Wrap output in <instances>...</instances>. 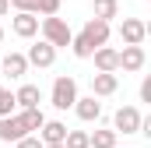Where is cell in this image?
I'll return each mask as SVG.
<instances>
[{
  "instance_id": "cell-1",
  "label": "cell",
  "mask_w": 151,
  "mask_h": 148,
  "mask_svg": "<svg viewBox=\"0 0 151 148\" xmlns=\"http://www.w3.org/2000/svg\"><path fill=\"white\" fill-rule=\"evenodd\" d=\"M39 32H42V39H46L49 46H56V49H60V46H70V36H74L70 25H67L63 18H56V14L42 18V21H39Z\"/></svg>"
},
{
  "instance_id": "cell-2",
  "label": "cell",
  "mask_w": 151,
  "mask_h": 148,
  "mask_svg": "<svg viewBox=\"0 0 151 148\" xmlns=\"http://www.w3.org/2000/svg\"><path fill=\"white\" fill-rule=\"evenodd\" d=\"M77 99V81L70 74H60L56 81H53V95H49V102H53V110H70Z\"/></svg>"
},
{
  "instance_id": "cell-3",
  "label": "cell",
  "mask_w": 151,
  "mask_h": 148,
  "mask_svg": "<svg viewBox=\"0 0 151 148\" xmlns=\"http://www.w3.org/2000/svg\"><path fill=\"white\" fill-rule=\"evenodd\" d=\"M141 110L137 106H119L113 116V131L116 134H141Z\"/></svg>"
},
{
  "instance_id": "cell-4",
  "label": "cell",
  "mask_w": 151,
  "mask_h": 148,
  "mask_svg": "<svg viewBox=\"0 0 151 148\" xmlns=\"http://www.w3.org/2000/svg\"><path fill=\"white\" fill-rule=\"evenodd\" d=\"M25 60H28V67L46 71V67H53V64H56V46H49L46 39H39V42H32V46H28Z\"/></svg>"
},
{
  "instance_id": "cell-5",
  "label": "cell",
  "mask_w": 151,
  "mask_h": 148,
  "mask_svg": "<svg viewBox=\"0 0 151 148\" xmlns=\"http://www.w3.org/2000/svg\"><path fill=\"white\" fill-rule=\"evenodd\" d=\"M119 39H123V46H144V39H148V25H144L141 18H123V25H119Z\"/></svg>"
},
{
  "instance_id": "cell-6",
  "label": "cell",
  "mask_w": 151,
  "mask_h": 148,
  "mask_svg": "<svg viewBox=\"0 0 151 148\" xmlns=\"http://www.w3.org/2000/svg\"><path fill=\"white\" fill-rule=\"evenodd\" d=\"M144 64H148L144 46H123V49H119V71L137 74V71H144Z\"/></svg>"
},
{
  "instance_id": "cell-7",
  "label": "cell",
  "mask_w": 151,
  "mask_h": 148,
  "mask_svg": "<svg viewBox=\"0 0 151 148\" xmlns=\"http://www.w3.org/2000/svg\"><path fill=\"white\" fill-rule=\"evenodd\" d=\"M11 28H14L18 39H35L39 36V14H32V11H18V14L11 18Z\"/></svg>"
},
{
  "instance_id": "cell-8",
  "label": "cell",
  "mask_w": 151,
  "mask_h": 148,
  "mask_svg": "<svg viewBox=\"0 0 151 148\" xmlns=\"http://www.w3.org/2000/svg\"><path fill=\"white\" fill-rule=\"evenodd\" d=\"M70 110L77 113V120H84V123H95V120L102 116V102H99V95H84V99L77 95Z\"/></svg>"
},
{
  "instance_id": "cell-9",
  "label": "cell",
  "mask_w": 151,
  "mask_h": 148,
  "mask_svg": "<svg viewBox=\"0 0 151 148\" xmlns=\"http://www.w3.org/2000/svg\"><path fill=\"white\" fill-rule=\"evenodd\" d=\"M81 36L99 49V46H106V42H109V21H102V18H88V21H84V28H81Z\"/></svg>"
},
{
  "instance_id": "cell-10",
  "label": "cell",
  "mask_w": 151,
  "mask_h": 148,
  "mask_svg": "<svg viewBox=\"0 0 151 148\" xmlns=\"http://www.w3.org/2000/svg\"><path fill=\"white\" fill-rule=\"evenodd\" d=\"M0 74H7L11 81L25 78V74H28V60H25V53H4V57H0Z\"/></svg>"
},
{
  "instance_id": "cell-11",
  "label": "cell",
  "mask_w": 151,
  "mask_h": 148,
  "mask_svg": "<svg viewBox=\"0 0 151 148\" xmlns=\"http://www.w3.org/2000/svg\"><path fill=\"white\" fill-rule=\"evenodd\" d=\"M91 60H95V71H109V74L119 71V49H113V46H99L91 53Z\"/></svg>"
},
{
  "instance_id": "cell-12",
  "label": "cell",
  "mask_w": 151,
  "mask_h": 148,
  "mask_svg": "<svg viewBox=\"0 0 151 148\" xmlns=\"http://www.w3.org/2000/svg\"><path fill=\"white\" fill-rule=\"evenodd\" d=\"M25 134H28V131H25V123H21L18 113L0 116V141H18V138H25Z\"/></svg>"
},
{
  "instance_id": "cell-13",
  "label": "cell",
  "mask_w": 151,
  "mask_h": 148,
  "mask_svg": "<svg viewBox=\"0 0 151 148\" xmlns=\"http://www.w3.org/2000/svg\"><path fill=\"white\" fill-rule=\"evenodd\" d=\"M63 138H67V123H60V120H46L39 127V141L42 145H63Z\"/></svg>"
},
{
  "instance_id": "cell-14",
  "label": "cell",
  "mask_w": 151,
  "mask_h": 148,
  "mask_svg": "<svg viewBox=\"0 0 151 148\" xmlns=\"http://www.w3.org/2000/svg\"><path fill=\"white\" fill-rule=\"evenodd\" d=\"M116 88H119V78L109 71H99V74H91V95H113Z\"/></svg>"
},
{
  "instance_id": "cell-15",
  "label": "cell",
  "mask_w": 151,
  "mask_h": 148,
  "mask_svg": "<svg viewBox=\"0 0 151 148\" xmlns=\"http://www.w3.org/2000/svg\"><path fill=\"white\" fill-rule=\"evenodd\" d=\"M42 102V92H39V85H21L18 92H14V106H21V110H32Z\"/></svg>"
},
{
  "instance_id": "cell-16",
  "label": "cell",
  "mask_w": 151,
  "mask_h": 148,
  "mask_svg": "<svg viewBox=\"0 0 151 148\" xmlns=\"http://www.w3.org/2000/svg\"><path fill=\"white\" fill-rule=\"evenodd\" d=\"M91 14L102 18V21H113V18H119V4L116 0H95L91 4Z\"/></svg>"
},
{
  "instance_id": "cell-17",
  "label": "cell",
  "mask_w": 151,
  "mask_h": 148,
  "mask_svg": "<svg viewBox=\"0 0 151 148\" xmlns=\"http://www.w3.org/2000/svg\"><path fill=\"white\" fill-rule=\"evenodd\" d=\"M18 116H21V123H25V131H28V134H35L39 127L46 123V116H42V110H39V106H32V110H21Z\"/></svg>"
},
{
  "instance_id": "cell-18",
  "label": "cell",
  "mask_w": 151,
  "mask_h": 148,
  "mask_svg": "<svg viewBox=\"0 0 151 148\" xmlns=\"http://www.w3.org/2000/svg\"><path fill=\"white\" fill-rule=\"evenodd\" d=\"M70 53H74L77 60H91V53H95V46L88 42L84 36H70Z\"/></svg>"
},
{
  "instance_id": "cell-19",
  "label": "cell",
  "mask_w": 151,
  "mask_h": 148,
  "mask_svg": "<svg viewBox=\"0 0 151 148\" xmlns=\"http://www.w3.org/2000/svg\"><path fill=\"white\" fill-rule=\"evenodd\" d=\"M88 148H116V131H95V134H88Z\"/></svg>"
},
{
  "instance_id": "cell-20",
  "label": "cell",
  "mask_w": 151,
  "mask_h": 148,
  "mask_svg": "<svg viewBox=\"0 0 151 148\" xmlns=\"http://www.w3.org/2000/svg\"><path fill=\"white\" fill-rule=\"evenodd\" d=\"M63 148H88V131H67Z\"/></svg>"
},
{
  "instance_id": "cell-21",
  "label": "cell",
  "mask_w": 151,
  "mask_h": 148,
  "mask_svg": "<svg viewBox=\"0 0 151 148\" xmlns=\"http://www.w3.org/2000/svg\"><path fill=\"white\" fill-rule=\"evenodd\" d=\"M7 113H14V92L0 85V116H7Z\"/></svg>"
},
{
  "instance_id": "cell-22",
  "label": "cell",
  "mask_w": 151,
  "mask_h": 148,
  "mask_svg": "<svg viewBox=\"0 0 151 148\" xmlns=\"http://www.w3.org/2000/svg\"><path fill=\"white\" fill-rule=\"evenodd\" d=\"M35 14H42V18L60 14V0H39V4H35Z\"/></svg>"
},
{
  "instance_id": "cell-23",
  "label": "cell",
  "mask_w": 151,
  "mask_h": 148,
  "mask_svg": "<svg viewBox=\"0 0 151 148\" xmlns=\"http://www.w3.org/2000/svg\"><path fill=\"white\" fill-rule=\"evenodd\" d=\"M14 148H46V145L39 141V134H25V138H18V141H14Z\"/></svg>"
},
{
  "instance_id": "cell-24",
  "label": "cell",
  "mask_w": 151,
  "mask_h": 148,
  "mask_svg": "<svg viewBox=\"0 0 151 148\" xmlns=\"http://www.w3.org/2000/svg\"><path fill=\"white\" fill-rule=\"evenodd\" d=\"M35 4H39V0H11L14 11H32V14H35Z\"/></svg>"
},
{
  "instance_id": "cell-25",
  "label": "cell",
  "mask_w": 151,
  "mask_h": 148,
  "mask_svg": "<svg viewBox=\"0 0 151 148\" xmlns=\"http://www.w3.org/2000/svg\"><path fill=\"white\" fill-rule=\"evenodd\" d=\"M141 102H151V78L141 81Z\"/></svg>"
},
{
  "instance_id": "cell-26",
  "label": "cell",
  "mask_w": 151,
  "mask_h": 148,
  "mask_svg": "<svg viewBox=\"0 0 151 148\" xmlns=\"http://www.w3.org/2000/svg\"><path fill=\"white\" fill-rule=\"evenodd\" d=\"M7 11H11V0H0V18H4Z\"/></svg>"
},
{
  "instance_id": "cell-27",
  "label": "cell",
  "mask_w": 151,
  "mask_h": 148,
  "mask_svg": "<svg viewBox=\"0 0 151 148\" xmlns=\"http://www.w3.org/2000/svg\"><path fill=\"white\" fill-rule=\"evenodd\" d=\"M0 42H4V25H0Z\"/></svg>"
},
{
  "instance_id": "cell-28",
  "label": "cell",
  "mask_w": 151,
  "mask_h": 148,
  "mask_svg": "<svg viewBox=\"0 0 151 148\" xmlns=\"http://www.w3.org/2000/svg\"><path fill=\"white\" fill-rule=\"evenodd\" d=\"M46 148H63V145H46Z\"/></svg>"
}]
</instances>
